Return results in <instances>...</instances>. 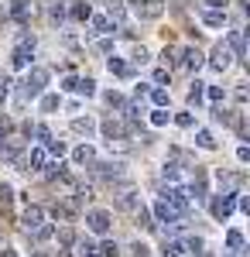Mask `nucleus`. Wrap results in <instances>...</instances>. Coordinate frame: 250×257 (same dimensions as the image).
I'll use <instances>...</instances> for the list:
<instances>
[{
    "instance_id": "obj_1",
    "label": "nucleus",
    "mask_w": 250,
    "mask_h": 257,
    "mask_svg": "<svg viewBox=\"0 0 250 257\" xmlns=\"http://www.w3.org/2000/svg\"><path fill=\"white\" fill-rule=\"evenodd\" d=\"M48 79H52V72H48V69H41V65H31V69H28V76H24V82H21V96H18V103H24V99H38L41 93H45Z\"/></svg>"
},
{
    "instance_id": "obj_2",
    "label": "nucleus",
    "mask_w": 250,
    "mask_h": 257,
    "mask_svg": "<svg viewBox=\"0 0 250 257\" xmlns=\"http://www.w3.org/2000/svg\"><path fill=\"white\" fill-rule=\"evenodd\" d=\"M31 59H35V35H21V45L11 52V69H31Z\"/></svg>"
},
{
    "instance_id": "obj_3",
    "label": "nucleus",
    "mask_w": 250,
    "mask_h": 257,
    "mask_svg": "<svg viewBox=\"0 0 250 257\" xmlns=\"http://www.w3.org/2000/svg\"><path fill=\"white\" fill-rule=\"evenodd\" d=\"M110 223H113L110 209H89V213H86V226H89V233H96V237H106V233H110Z\"/></svg>"
},
{
    "instance_id": "obj_4",
    "label": "nucleus",
    "mask_w": 250,
    "mask_h": 257,
    "mask_svg": "<svg viewBox=\"0 0 250 257\" xmlns=\"http://www.w3.org/2000/svg\"><path fill=\"white\" fill-rule=\"evenodd\" d=\"M161 202H165V206H172L178 216H182V213H189V196H185V189H182V185H168V189L161 192Z\"/></svg>"
},
{
    "instance_id": "obj_5",
    "label": "nucleus",
    "mask_w": 250,
    "mask_h": 257,
    "mask_svg": "<svg viewBox=\"0 0 250 257\" xmlns=\"http://www.w3.org/2000/svg\"><path fill=\"white\" fill-rule=\"evenodd\" d=\"M45 226V209L41 206H24V213H21V230L24 233H35Z\"/></svg>"
},
{
    "instance_id": "obj_6",
    "label": "nucleus",
    "mask_w": 250,
    "mask_h": 257,
    "mask_svg": "<svg viewBox=\"0 0 250 257\" xmlns=\"http://www.w3.org/2000/svg\"><path fill=\"white\" fill-rule=\"evenodd\" d=\"M236 196H240V192H223V196H216V202H212V216L216 219H230V213L236 209Z\"/></svg>"
},
{
    "instance_id": "obj_7",
    "label": "nucleus",
    "mask_w": 250,
    "mask_h": 257,
    "mask_svg": "<svg viewBox=\"0 0 250 257\" xmlns=\"http://www.w3.org/2000/svg\"><path fill=\"white\" fill-rule=\"evenodd\" d=\"M209 65L216 69V72H226V69L233 65V55H230V48H226L223 41H219V45L212 48V55H209Z\"/></svg>"
},
{
    "instance_id": "obj_8",
    "label": "nucleus",
    "mask_w": 250,
    "mask_h": 257,
    "mask_svg": "<svg viewBox=\"0 0 250 257\" xmlns=\"http://www.w3.org/2000/svg\"><path fill=\"white\" fill-rule=\"evenodd\" d=\"M131 11H134L137 21H158L161 14H165V7H161V4H154V0H148V4H134Z\"/></svg>"
},
{
    "instance_id": "obj_9",
    "label": "nucleus",
    "mask_w": 250,
    "mask_h": 257,
    "mask_svg": "<svg viewBox=\"0 0 250 257\" xmlns=\"http://www.w3.org/2000/svg\"><path fill=\"white\" fill-rule=\"evenodd\" d=\"M199 21H202L206 28H223V24H226V11H223V7H202V11H199Z\"/></svg>"
},
{
    "instance_id": "obj_10",
    "label": "nucleus",
    "mask_w": 250,
    "mask_h": 257,
    "mask_svg": "<svg viewBox=\"0 0 250 257\" xmlns=\"http://www.w3.org/2000/svg\"><path fill=\"white\" fill-rule=\"evenodd\" d=\"M178 55H182V65H185L189 72H199V69L206 65V55H202L199 48H182Z\"/></svg>"
},
{
    "instance_id": "obj_11",
    "label": "nucleus",
    "mask_w": 250,
    "mask_h": 257,
    "mask_svg": "<svg viewBox=\"0 0 250 257\" xmlns=\"http://www.w3.org/2000/svg\"><path fill=\"white\" fill-rule=\"evenodd\" d=\"M226 48H230L233 59H247V41H243V31H230V35H226Z\"/></svg>"
},
{
    "instance_id": "obj_12",
    "label": "nucleus",
    "mask_w": 250,
    "mask_h": 257,
    "mask_svg": "<svg viewBox=\"0 0 250 257\" xmlns=\"http://www.w3.org/2000/svg\"><path fill=\"white\" fill-rule=\"evenodd\" d=\"M24 165H28V172H45V168H48V155H45V148H31L28 158H24Z\"/></svg>"
},
{
    "instance_id": "obj_13",
    "label": "nucleus",
    "mask_w": 250,
    "mask_h": 257,
    "mask_svg": "<svg viewBox=\"0 0 250 257\" xmlns=\"http://www.w3.org/2000/svg\"><path fill=\"white\" fill-rule=\"evenodd\" d=\"M96 131H99V134H103L106 141H110V144H113V141H120L123 134H127V131H123V123H116V120H103V123H96Z\"/></svg>"
},
{
    "instance_id": "obj_14",
    "label": "nucleus",
    "mask_w": 250,
    "mask_h": 257,
    "mask_svg": "<svg viewBox=\"0 0 250 257\" xmlns=\"http://www.w3.org/2000/svg\"><path fill=\"white\" fill-rule=\"evenodd\" d=\"M106 69H110V76H120V79H131V76H134V69L120 59V55H110V59H106Z\"/></svg>"
},
{
    "instance_id": "obj_15",
    "label": "nucleus",
    "mask_w": 250,
    "mask_h": 257,
    "mask_svg": "<svg viewBox=\"0 0 250 257\" xmlns=\"http://www.w3.org/2000/svg\"><path fill=\"white\" fill-rule=\"evenodd\" d=\"M141 206V196H137V189H123L120 196H116V209H137Z\"/></svg>"
},
{
    "instance_id": "obj_16",
    "label": "nucleus",
    "mask_w": 250,
    "mask_h": 257,
    "mask_svg": "<svg viewBox=\"0 0 250 257\" xmlns=\"http://www.w3.org/2000/svg\"><path fill=\"white\" fill-rule=\"evenodd\" d=\"M72 131L82 134V138H93V134H96V120L93 117H76L72 120Z\"/></svg>"
},
{
    "instance_id": "obj_17",
    "label": "nucleus",
    "mask_w": 250,
    "mask_h": 257,
    "mask_svg": "<svg viewBox=\"0 0 250 257\" xmlns=\"http://www.w3.org/2000/svg\"><path fill=\"white\" fill-rule=\"evenodd\" d=\"M151 216H158V219H161V223H165V226H168V223H178V213H175L172 206H165L161 199L154 202V213H151Z\"/></svg>"
},
{
    "instance_id": "obj_18",
    "label": "nucleus",
    "mask_w": 250,
    "mask_h": 257,
    "mask_svg": "<svg viewBox=\"0 0 250 257\" xmlns=\"http://www.w3.org/2000/svg\"><path fill=\"white\" fill-rule=\"evenodd\" d=\"M89 21H93V31H96V35H113L116 31V24L106 18V14H93Z\"/></svg>"
},
{
    "instance_id": "obj_19",
    "label": "nucleus",
    "mask_w": 250,
    "mask_h": 257,
    "mask_svg": "<svg viewBox=\"0 0 250 257\" xmlns=\"http://www.w3.org/2000/svg\"><path fill=\"white\" fill-rule=\"evenodd\" d=\"M96 175H103V178H120V175H123V165H120V161H103V165H96Z\"/></svg>"
},
{
    "instance_id": "obj_20",
    "label": "nucleus",
    "mask_w": 250,
    "mask_h": 257,
    "mask_svg": "<svg viewBox=\"0 0 250 257\" xmlns=\"http://www.w3.org/2000/svg\"><path fill=\"white\" fill-rule=\"evenodd\" d=\"M161 178H165L168 185H178V182H182V168H178L175 161H165V168H161Z\"/></svg>"
},
{
    "instance_id": "obj_21",
    "label": "nucleus",
    "mask_w": 250,
    "mask_h": 257,
    "mask_svg": "<svg viewBox=\"0 0 250 257\" xmlns=\"http://www.w3.org/2000/svg\"><path fill=\"white\" fill-rule=\"evenodd\" d=\"M93 158H96V151H93L89 144H79L76 151H72V161H76V165H89Z\"/></svg>"
},
{
    "instance_id": "obj_22",
    "label": "nucleus",
    "mask_w": 250,
    "mask_h": 257,
    "mask_svg": "<svg viewBox=\"0 0 250 257\" xmlns=\"http://www.w3.org/2000/svg\"><path fill=\"white\" fill-rule=\"evenodd\" d=\"M103 103H106L110 110H127V106H131V103H127V99L120 96L116 89H110V93H103Z\"/></svg>"
},
{
    "instance_id": "obj_23",
    "label": "nucleus",
    "mask_w": 250,
    "mask_h": 257,
    "mask_svg": "<svg viewBox=\"0 0 250 257\" xmlns=\"http://www.w3.org/2000/svg\"><path fill=\"white\" fill-rule=\"evenodd\" d=\"M195 144H199L202 151H212V148H216V138H212V131L199 127V131H195Z\"/></svg>"
},
{
    "instance_id": "obj_24",
    "label": "nucleus",
    "mask_w": 250,
    "mask_h": 257,
    "mask_svg": "<svg viewBox=\"0 0 250 257\" xmlns=\"http://www.w3.org/2000/svg\"><path fill=\"white\" fill-rule=\"evenodd\" d=\"M76 93H79V96H96V79H89V76H79Z\"/></svg>"
},
{
    "instance_id": "obj_25",
    "label": "nucleus",
    "mask_w": 250,
    "mask_h": 257,
    "mask_svg": "<svg viewBox=\"0 0 250 257\" xmlns=\"http://www.w3.org/2000/svg\"><path fill=\"white\" fill-rule=\"evenodd\" d=\"M202 99H206V86L202 82H192L189 86V106H202Z\"/></svg>"
},
{
    "instance_id": "obj_26",
    "label": "nucleus",
    "mask_w": 250,
    "mask_h": 257,
    "mask_svg": "<svg viewBox=\"0 0 250 257\" xmlns=\"http://www.w3.org/2000/svg\"><path fill=\"white\" fill-rule=\"evenodd\" d=\"M11 18L14 21H31V4H11Z\"/></svg>"
},
{
    "instance_id": "obj_27",
    "label": "nucleus",
    "mask_w": 250,
    "mask_h": 257,
    "mask_svg": "<svg viewBox=\"0 0 250 257\" xmlns=\"http://www.w3.org/2000/svg\"><path fill=\"white\" fill-rule=\"evenodd\" d=\"M165 257H185V243L182 240H165Z\"/></svg>"
},
{
    "instance_id": "obj_28",
    "label": "nucleus",
    "mask_w": 250,
    "mask_h": 257,
    "mask_svg": "<svg viewBox=\"0 0 250 257\" xmlns=\"http://www.w3.org/2000/svg\"><path fill=\"white\" fill-rule=\"evenodd\" d=\"M148 93H151L154 110H165V106H168V89H158V86H154V89H148Z\"/></svg>"
},
{
    "instance_id": "obj_29",
    "label": "nucleus",
    "mask_w": 250,
    "mask_h": 257,
    "mask_svg": "<svg viewBox=\"0 0 250 257\" xmlns=\"http://www.w3.org/2000/svg\"><path fill=\"white\" fill-rule=\"evenodd\" d=\"M137 223L144 226V230H154L158 223H154V216H151V209L148 206H137Z\"/></svg>"
},
{
    "instance_id": "obj_30",
    "label": "nucleus",
    "mask_w": 250,
    "mask_h": 257,
    "mask_svg": "<svg viewBox=\"0 0 250 257\" xmlns=\"http://www.w3.org/2000/svg\"><path fill=\"white\" fill-rule=\"evenodd\" d=\"M72 213H76V209H72L69 202H52V216L55 219H72Z\"/></svg>"
},
{
    "instance_id": "obj_31",
    "label": "nucleus",
    "mask_w": 250,
    "mask_h": 257,
    "mask_svg": "<svg viewBox=\"0 0 250 257\" xmlns=\"http://www.w3.org/2000/svg\"><path fill=\"white\" fill-rule=\"evenodd\" d=\"M182 243H185V254H202V250H206V240L202 237H189V240H182Z\"/></svg>"
},
{
    "instance_id": "obj_32",
    "label": "nucleus",
    "mask_w": 250,
    "mask_h": 257,
    "mask_svg": "<svg viewBox=\"0 0 250 257\" xmlns=\"http://www.w3.org/2000/svg\"><path fill=\"white\" fill-rule=\"evenodd\" d=\"M106 18L113 21V24H123V21H127V7H123V4H110Z\"/></svg>"
},
{
    "instance_id": "obj_33",
    "label": "nucleus",
    "mask_w": 250,
    "mask_h": 257,
    "mask_svg": "<svg viewBox=\"0 0 250 257\" xmlns=\"http://www.w3.org/2000/svg\"><path fill=\"white\" fill-rule=\"evenodd\" d=\"M76 250H79V257H99V247L89 243V240H76Z\"/></svg>"
},
{
    "instance_id": "obj_34",
    "label": "nucleus",
    "mask_w": 250,
    "mask_h": 257,
    "mask_svg": "<svg viewBox=\"0 0 250 257\" xmlns=\"http://www.w3.org/2000/svg\"><path fill=\"white\" fill-rule=\"evenodd\" d=\"M38 99H41V103H38L41 113H55L58 106H62V96H38Z\"/></svg>"
},
{
    "instance_id": "obj_35",
    "label": "nucleus",
    "mask_w": 250,
    "mask_h": 257,
    "mask_svg": "<svg viewBox=\"0 0 250 257\" xmlns=\"http://www.w3.org/2000/svg\"><path fill=\"white\" fill-rule=\"evenodd\" d=\"M69 148H65V141H58V138H52L48 144H45V155H55V158H62Z\"/></svg>"
},
{
    "instance_id": "obj_36",
    "label": "nucleus",
    "mask_w": 250,
    "mask_h": 257,
    "mask_svg": "<svg viewBox=\"0 0 250 257\" xmlns=\"http://www.w3.org/2000/svg\"><path fill=\"white\" fill-rule=\"evenodd\" d=\"M69 14H72L76 21H89V18H93V7H89V4H72Z\"/></svg>"
},
{
    "instance_id": "obj_37",
    "label": "nucleus",
    "mask_w": 250,
    "mask_h": 257,
    "mask_svg": "<svg viewBox=\"0 0 250 257\" xmlns=\"http://www.w3.org/2000/svg\"><path fill=\"white\" fill-rule=\"evenodd\" d=\"M131 62H137V65H144V62H151V52H148L144 45H134V52H131Z\"/></svg>"
},
{
    "instance_id": "obj_38",
    "label": "nucleus",
    "mask_w": 250,
    "mask_h": 257,
    "mask_svg": "<svg viewBox=\"0 0 250 257\" xmlns=\"http://www.w3.org/2000/svg\"><path fill=\"white\" fill-rule=\"evenodd\" d=\"M127 250H131V257H151V247H148L144 240H134V243H131Z\"/></svg>"
},
{
    "instance_id": "obj_39",
    "label": "nucleus",
    "mask_w": 250,
    "mask_h": 257,
    "mask_svg": "<svg viewBox=\"0 0 250 257\" xmlns=\"http://www.w3.org/2000/svg\"><path fill=\"white\" fill-rule=\"evenodd\" d=\"M178 52H182V48H175V45H165V52H161L165 65H178Z\"/></svg>"
},
{
    "instance_id": "obj_40",
    "label": "nucleus",
    "mask_w": 250,
    "mask_h": 257,
    "mask_svg": "<svg viewBox=\"0 0 250 257\" xmlns=\"http://www.w3.org/2000/svg\"><path fill=\"white\" fill-rule=\"evenodd\" d=\"M172 120V113L168 110H151V127H165Z\"/></svg>"
},
{
    "instance_id": "obj_41",
    "label": "nucleus",
    "mask_w": 250,
    "mask_h": 257,
    "mask_svg": "<svg viewBox=\"0 0 250 257\" xmlns=\"http://www.w3.org/2000/svg\"><path fill=\"white\" fill-rule=\"evenodd\" d=\"M175 123H178V127H195V117H192V110H185V113H175Z\"/></svg>"
},
{
    "instance_id": "obj_42",
    "label": "nucleus",
    "mask_w": 250,
    "mask_h": 257,
    "mask_svg": "<svg viewBox=\"0 0 250 257\" xmlns=\"http://www.w3.org/2000/svg\"><path fill=\"white\" fill-rule=\"evenodd\" d=\"M35 138H38V141H41V148H45V144L52 141V131H48L45 123H35Z\"/></svg>"
},
{
    "instance_id": "obj_43",
    "label": "nucleus",
    "mask_w": 250,
    "mask_h": 257,
    "mask_svg": "<svg viewBox=\"0 0 250 257\" xmlns=\"http://www.w3.org/2000/svg\"><path fill=\"white\" fill-rule=\"evenodd\" d=\"M48 18L55 21V24H62V21H65V7H62V4H52V7H48Z\"/></svg>"
},
{
    "instance_id": "obj_44",
    "label": "nucleus",
    "mask_w": 250,
    "mask_h": 257,
    "mask_svg": "<svg viewBox=\"0 0 250 257\" xmlns=\"http://www.w3.org/2000/svg\"><path fill=\"white\" fill-rule=\"evenodd\" d=\"M99 254H103V257H120V247H116V240H106V243L99 247Z\"/></svg>"
},
{
    "instance_id": "obj_45",
    "label": "nucleus",
    "mask_w": 250,
    "mask_h": 257,
    "mask_svg": "<svg viewBox=\"0 0 250 257\" xmlns=\"http://www.w3.org/2000/svg\"><path fill=\"white\" fill-rule=\"evenodd\" d=\"M58 243H62V247H72V243H76V233H72L69 226H65V230H58Z\"/></svg>"
},
{
    "instance_id": "obj_46",
    "label": "nucleus",
    "mask_w": 250,
    "mask_h": 257,
    "mask_svg": "<svg viewBox=\"0 0 250 257\" xmlns=\"http://www.w3.org/2000/svg\"><path fill=\"white\" fill-rule=\"evenodd\" d=\"M154 82H158V89H165V82H172V72L168 69H158L154 72Z\"/></svg>"
},
{
    "instance_id": "obj_47",
    "label": "nucleus",
    "mask_w": 250,
    "mask_h": 257,
    "mask_svg": "<svg viewBox=\"0 0 250 257\" xmlns=\"http://www.w3.org/2000/svg\"><path fill=\"white\" fill-rule=\"evenodd\" d=\"M206 96H209L212 103H219V99L226 96V89H219V86H209V89H206Z\"/></svg>"
},
{
    "instance_id": "obj_48",
    "label": "nucleus",
    "mask_w": 250,
    "mask_h": 257,
    "mask_svg": "<svg viewBox=\"0 0 250 257\" xmlns=\"http://www.w3.org/2000/svg\"><path fill=\"white\" fill-rule=\"evenodd\" d=\"M76 82H79V76H65V79H62V89H65V93H76Z\"/></svg>"
},
{
    "instance_id": "obj_49",
    "label": "nucleus",
    "mask_w": 250,
    "mask_h": 257,
    "mask_svg": "<svg viewBox=\"0 0 250 257\" xmlns=\"http://www.w3.org/2000/svg\"><path fill=\"white\" fill-rule=\"evenodd\" d=\"M96 52H103V55H110V52H113V41H110V38L96 41Z\"/></svg>"
},
{
    "instance_id": "obj_50",
    "label": "nucleus",
    "mask_w": 250,
    "mask_h": 257,
    "mask_svg": "<svg viewBox=\"0 0 250 257\" xmlns=\"http://www.w3.org/2000/svg\"><path fill=\"white\" fill-rule=\"evenodd\" d=\"M52 233H55V230H52V226H48V223H45V226H41V230H35V237H38V240H48V237H52Z\"/></svg>"
},
{
    "instance_id": "obj_51",
    "label": "nucleus",
    "mask_w": 250,
    "mask_h": 257,
    "mask_svg": "<svg viewBox=\"0 0 250 257\" xmlns=\"http://www.w3.org/2000/svg\"><path fill=\"white\" fill-rule=\"evenodd\" d=\"M236 161H243V165H247V161H250V148L240 144V148H236Z\"/></svg>"
},
{
    "instance_id": "obj_52",
    "label": "nucleus",
    "mask_w": 250,
    "mask_h": 257,
    "mask_svg": "<svg viewBox=\"0 0 250 257\" xmlns=\"http://www.w3.org/2000/svg\"><path fill=\"white\" fill-rule=\"evenodd\" d=\"M0 202H11V185H0Z\"/></svg>"
},
{
    "instance_id": "obj_53",
    "label": "nucleus",
    "mask_w": 250,
    "mask_h": 257,
    "mask_svg": "<svg viewBox=\"0 0 250 257\" xmlns=\"http://www.w3.org/2000/svg\"><path fill=\"white\" fill-rule=\"evenodd\" d=\"M7 151H11V148H7V138L0 134V155H7Z\"/></svg>"
},
{
    "instance_id": "obj_54",
    "label": "nucleus",
    "mask_w": 250,
    "mask_h": 257,
    "mask_svg": "<svg viewBox=\"0 0 250 257\" xmlns=\"http://www.w3.org/2000/svg\"><path fill=\"white\" fill-rule=\"evenodd\" d=\"M0 257H18V254H14L11 247H4V250H0Z\"/></svg>"
},
{
    "instance_id": "obj_55",
    "label": "nucleus",
    "mask_w": 250,
    "mask_h": 257,
    "mask_svg": "<svg viewBox=\"0 0 250 257\" xmlns=\"http://www.w3.org/2000/svg\"><path fill=\"white\" fill-rule=\"evenodd\" d=\"M58 257H76V254L72 250H58Z\"/></svg>"
},
{
    "instance_id": "obj_56",
    "label": "nucleus",
    "mask_w": 250,
    "mask_h": 257,
    "mask_svg": "<svg viewBox=\"0 0 250 257\" xmlns=\"http://www.w3.org/2000/svg\"><path fill=\"white\" fill-rule=\"evenodd\" d=\"M35 257H45V254H35Z\"/></svg>"
}]
</instances>
